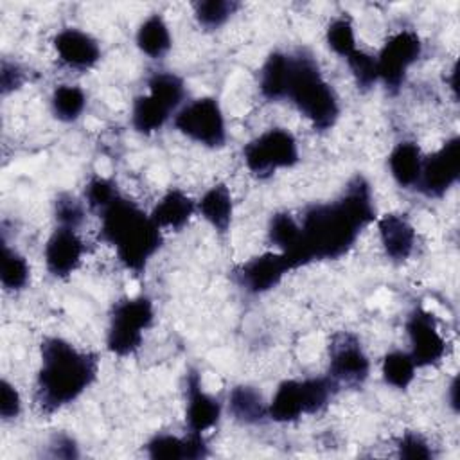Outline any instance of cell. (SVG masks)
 Returning <instances> with one entry per match:
<instances>
[{"label": "cell", "mask_w": 460, "mask_h": 460, "mask_svg": "<svg viewBox=\"0 0 460 460\" xmlns=\"http://www.w3.org/2000/svg\"><path fill=\"white\" fill-rule=\"evenodd\" d=\"M374 219L376 207L370 183L365 176L356 174L336 199L314 203L304 210L300 241L291 253H286L293 270L313 261L340 259Z\"/></svg>", "instance_id": "1"}, {"label": "cell", "mask_w": 460, "mask_h": 460, "mask_svg": "<svg viewBox=\"0 0 460 460\" xmlns=\"http://www.w3.org/2000/svg\"><path fill=\"white\" fill-rule=\"evenodd\" d=\"M41 367L36 377V402L41 411L54 413L74 402L99 372L93 352L79 350L70 341L50 336L41 341Z\"/></svg>", "instance_id": "2"}, {"label": "cell", "mask_w": 460, "mask_h": 460, "mask_svg": "<svg viewBox=\"0 0 460 460\" xmlns=\"http://www.w3.org/2000/svg\"><path fill=\"white\" fill-rule=\"evenodd\" d=\"M101 239L115 248L124 268L142 273L162 246V228L135 201L117 196L102 212Z\"/></svg>", "instance_id": "3"}, {"label": "cell", "mask_w": 460, "mask_h": 460, "mask_svg": "<svg viewBox=\"0 0 460 460\" xmlns=\"http://www.w3.org/2000/svg\"><path fill=\"white\" fill-rule=\"evenodd\" d=\"M286 99L307 117L314 129H331L340 117V102L331 83L322 75L318 61L304 49L289 54Z\"/></svg>", "instance_id": "4"}, {"label": "cell", "mask_w": 460, "mask_h": 460, "mask_svg": "<svg viewBox=\"0 0 460 460\" xmlns=\"http://www.w3.org/2000/svg\"><path fill=\"white\" fill-rule=\"evenodd\" d=\"M185 97V83L174 72H155L147 79V93L133 101L131 124L142 135L158 131Z\"/></svg>", "instance_id": "5"}, {"label": "cell", "mask_w": 460, "mask_h": 460, "mask_svg": "<svg viewBox=\"0 0 460 460\" xmlns=\"http://www.w3.org/2000/svg\"><path fill=\"white\" fill-rule=\"evenodd\" d=\"M153 318V302L146 295L128 296L115 302L106 332L108 350L120 358L131 356L142 345L144 331L151 327Z\"/></svg>", "instance_id": "6"}, {"label": "cell", "mask_w": 460, "mask_h": 460, "mask_svg": "<svg viewBox=\"0 0 460 460\" xmlns=\"http://www.w3.org/2000/svg\"><path fill=\"white\" fill-rule=\"evenodd\" d=\"M243 158L253 176L266 180L279 169H289L298 164V142L291 131L270 128L244 146Z\"/></svg>", "instance_id": "7"}, {"label": "cell", "mask_w": 460, "mask_h": 460, "mask_svg": "<svg viewBox=\"0 0 460 460\" xmlns=\"http://www.w3.org/2000/svg\"><path fill=\"white\" fill-rule=\"evenodd\" d=\"M174 128L205 147L216 149L226 142L225 115L214 97H199L185 104L174 115Z\"/></svg>", "instance_id": "8"}, {"label": "cell", "mask_w": 460, "mask_h": 460, "mask_svg": "<svg viewBox=\"0 0 460 460\" xmlns=\"http://www.w3.org/2000/svg\"><path fill=\"white\" fill-rule=\"evenodd\" d=\"M422 54V43L417 32L402 29L392 34L376 58L377 77L390 93H397L406 81L408 70Z\"/></svg>", "instance_id": "9"}, {"label": "cell", "mask_w": 460, "mask_h": 460, "mask_svg": "<svg viewBox=\"0 0 460 460\" xmlns=\"http://www.w3.org/2000/svg\"><path fill=\"white\" fill-rule=\"evenodd\" d=\"M370 374V359L359 338L349 331L336 332L329 343L327 376L338 388H359Z\"/></svg>", "instance_id": "10"}, {"label": "cell", "mask_w": 460, "mask_h": 460, "mask_svg": "<svg viewBox=\"0 0 460 460\" xmlns=\"http://www.w3.org/2000/svg\"><path fill=\"white\" fill-rule=\"evenodd\" d=\"M460 178V138L451 137L435 153L422 156L415 189L426 198H442Z\"/></svg>", "instance_id": "11"}, {"label": "cell", "mask_w": 460, "mask_h": 460, "mask_svg": "<svg viewBox=\"0 0 460 460\" xmlns=\"http://www.w3.org/2000/svg\"><path fill=\"white\" fill-rule=\"evenodd\" d=\"M404 327L411 347L410 356L417 368L438 365L446 354V338L438 329L435 314L426 311L422 305H415L410 311Z\"/></svg>", "instance_id": "12"}, {"label": "cell", "mask_w": 460, "mask_h": 460, "mask_svg": "<svg viewBox=\"0 0 460 460\" xmlns=\"http://www.w3.org/2000/svg\"><path fill=\"white\" fill-rule=\"evenodd\" d=\"M289 271H293V264L286 253L266 252L239 264L232 271V277L246 293L261 295L279 286L284 275Z\"/></svg>", "instance_id": "13"}, {"label": "cell", "mask_w": 460, "mask_h": 460, "mask_svg": "<svg viewBox=\"0 0 460 460\" xmlns=\"http://www.w3.org/2000/svg\"><path fill=\"white\" fill-rule=\"evenodd\" d=\"M302 415H314L309 377L282 381L273 399L268 402V419L275 422H293Z\"/></svg>", "instance_id": "14"}, {"label": "cell", "mask_w": 460, "mask_h": 460, "mask_svg": "<svg viewBox=\"0 0 460 460\" xmlns=\"http://www.w3.org/2000/svg\"><path fill=\"white\" fill-rule=\"evenodd\" d=\"M185 395H187V410L185 422L189 433L203 435L210 428H214L221 417V402L214 395L207 394L201 386V376L196 370H189L185 377Z\"/></svg>", "instance_id": "15"}, {"label": "cell", "mask_w": 460, "mask_h": 460, "mask_svg": "<svg viewBox=\"0 0 460 460\" xmlns=\"http://www.w3.org/2000/svg\"><path fill=\"white\" fill-rule=\"evenodd\" d=\"M84 253V244L74 228L56 226L52 235L45 244V264L47 270L58 277L65 279L74 273Z\"/></svg>", "instance_id": "16"}, {"label": "cell", "mask_w": 460, "mask_h": 460, "mask_svg": "<svg viewBox=\"0 0 460 460\" xmlns=\"http://www.w3.org/2000/svg\"><path fill=\"white\" fill-rule=\"evenodd\" d=\"M54 49L59 59L74 70H88L101 59L99 41L92 34L75 27L59 31L54 38Z\"/></svg>", "instance_id": "17"}, {"label": "cell", "mask_w": 460, "mask_h": 460, "mask_svg": "<svg viewBox=\"0 0 460 460\" xmlns=\"http://www.w3.org/2000/svg\"><path fill=\"white\" fill-rule=\"evenodd\" d=\"M379 239L388 259L404 262L415 248V228L404 214H385L377 221Z\"/></svg>", "instance_id": "18"}, {"label": "cell", "mask_w": 460, "mask_h": 460, "mask_svg": "<svg viewBox=\"0 0 460 460\" xmlns=\"http://www.w3.org/2000/svg\"><path fill=\"white\" fill-rule=\"evenodd\" d=\"M146 449L153 460H199L208 456L203 435L194 433H189L187 437L158 433L146 444Z\"/></svg>", "instance_id": "19"}, {"label": "cell", "mask_w": 460, "mask_h": 460, "mask_svg": "<svg viewBox=\"0 0 460 460\" xmlns=\"http://www.w3.org/2000/svg\"><path fill=\"white\" fill-rule=\"evenodd\" d=\"M196 203L190 196H187L181 189H169L149 216L160 228L181 230L192 217Z\"/></svg>", "instance_id": "20"}, {"label": "cell", "mask_w": 460, "mask_h": 460, "mask_svg": "<svg viewBox=\"0 0 460 460\" xmlns=\"http://www.w3.org/2000/svg\"><path fill=\"white\" fill-rule=\"evenodd\" d=\"M228 413L241 424H261L268 419V402L250 385H237L228 395Z\"/></svg>", "instance_id": "21"}, {"label": "cell", "mask_w": 460, "mask_h": 460, "mask_svg": "<svg viewBox=\"0 0 460 460\" xmlns=\"http://www.w3.org/2000/svg\"><path fill=\"white\" fill-rule=\"evenodd\" d=\"M196 208L203 216L207 223L219 234L228 232L230 223H232V212H234V203H232V194L225 183H216L198 201Z\"/></svg>", "instance_id": "22"}, {"label": "cell", "mask_w": 460, "mask_h": 460, "mask_svg": "<svg viewBox=\"0 0 460 460\" xmlns=\"http://www.w3.org/2000/svg\"><path fill=\"white\" fill-rule=\"evenodd\" d=\"M420 165H422V151L415 142H410V140L399 142L388 156L390 172L397 181V185L404 189L417 185Z\"/></svg>", "instance_id": "23"}, {"label": "cell", "mask_w": 460, "mask_h": 460, "mask_svg": "<svg viewBox=\"0 0 460 460\" xmlns=\"http://www.w3.org/2000/svg\"><path fill=\"white\" fill-rule=\"evenodd\" d=\"M289 75V54L271 52L259 72V90L268 101L286 99V86Z\"/></svg>", "instance_id": "24"}, {"label": "cell", "mask_w": 460, "mask_h": 460, "mask_svg": "<svg viewBox=\"0 0 460 460\" xmlns=\"http://www.w3.org/2000/svg\"><path fill=\"white\" fill-rule=\"evenodd\" d=\"M172 40L165 20L160 14L147 16L137 31V47L153 59L164 58L171 50Z\"/></svg>", "instance_id": "25"}, {"label": "cell", "mask_w": 460, "mask_h": 460, "mask_svg": "<svg viewBox=\"0 0 460 460\" xmlns=\"http://www.w3.org/2000/svg\"><path fill=\"white\" fill-rule=\"evenodd\" d=\"M417 365L410 352L404 350H392L383 358L381 363V376L383 381L397 390H406L415 379Z\"/></svg>", "instance_id": "26"}, {"label": "cell", "mask_w": 460, "mask_h": 460, "mask_svg": "<svg viewBox=\"0 0 460 460\" xmlns=\"http://www.w3.org/2000/svg\"><path fill=\"white\" fill-rule=\"evenodd\" d=\"M50 106L56 119L63 122H74L81 117L86 106V95L79 86L61 84L52 92Z\"/></svg>", "instance_id": "27"}, {"label": "cell", "mask_w": 460, "mask_h": 460, "mask_svg": "<svg viewBox=\"0 0 460 460\" xmlns=\"http://www.w3.org/2000/svg\"><path fill=\"white\" fill-rule=\"evenodd\" d=\"M31 268L23 255L16 250L9 248L5 243L2 246V259H0V280L7 291L23 289L29 282Z\"/></svg>", "instance_id": "28"}, {"label": "cell", "mask_w": 460, "mask_h": 460, "mask_svg": "<svg viewBox=\"0 0 460 460\" xmlns=\"http://www.w3.org/2000/svg\"><path fill=\"white\" fill-rule=\"evenodd\" d=\"M268 239L282 253H291L300 241V223L289 212H277L268 225Z\"/></svg>", "instance_id": "29"}, {"label": "cell", "mask_w": 460, "mask_h": 460, "mask_svg": "<svg viewBox=\"0 0 460 460\" xmlns=\"http://www.w3.org/2000/svg\"><path fill=\"white\" fill-rule=\"evenodd\" d=\"M237 7L234 0H203L194 4V16L201 27L212 31L225 25Z\"/></svg>", "instance_id": "30"}, {"label": "cell", "mask_w": 460, "mask_h": 460, "mask_svg": "<svg viewBox=\"0 0 460 460\" xmlns=\"http://www.w3.org/2000/svg\"><path fill=\"white\" fill-rule=\"evenodd\" d=\"M325 41L329 49L341 56L343 59L349 58L358 47H356V34H354V25L349 16H338L334 18L325 32Z\"/></svg>", "instance_id": "31"}, {"label": "cell", "mask_w": 460, "mask_h": 460, "mask_svg": "<svg viewBox=\"0 0 460 460\" xmlns=\"http://www.w3.org/2000/svg\"><path fill=\"white\" fill-rule=\"evenodd\" d=\"M352 75H354V81L358 84V88L361 90H368L372 88L379 77H377V65H376V58L356 49L349 58H345Z\"/></svg>", "instance_id": "32"}, {"label": "cell", "mask_w": 460, "mask_h": 460, "mask_svg": "<svg viewBox=\"0 0 460 460\" xmlns=\"http://www.w3.org/2000/svg\"><path fill=\"white\" fill-rule=\"evenodd\" d=\"M120 192L117 185L102 176H92L84 187V198L93 212H102Z\"/></svg>", "instance_id": "33"}, {"label": "cell", "mask_w": 460, "mask_h": 460, "mask_svg": "<svg viewBox=\"0 0 460 460\" xmlns=\"http://www.w3.org/2000/svg\"><path fill=\"white\" fill-rule=\"evenodd\" d=\"M54 216H56L58 226L77 230V226L84 219V210L81 201H77L72 194L63 192L54 201Z\"/></svg>", "instance_id": "34"}, {"label": "cell", "mask_w": 460, "mask_h": 460, "mask_svg": "<svg viewBox=\"0 0 460 460\" xmlns=\"http://www.w3.org/2000/svg\"><path fill=\"white\" fill-rule=\"evenodd\" d=\"M397 455L406 460H431L433 449L422 435L406 431L397 442Z\"/></svg>", "instance_id": "35"}, {"label": "cell", "mask_w": 460, "mask_h": 460, "mask_svg": "<svg viewBox=\"0 0 460 460\" xmlns=\"http://www.w3.org/2000/svg\"><path fill=\"white\" fill-rule=\"evenodd\" d=\"M22 410V399L14 385H11L7 379H2L0 383V415L4 420L16 419Z\"/></svg>", "instance_id": "36"}, {"label": "cell", "mask_w": 460, "mask_h": 460, "mask_svg": "<svg viewBox=\"0 0 460 460\" xmlns=\"http://www.w3.org/2000/svg\"><path fill=\"white\" fill-rule=\"evenodd\" d=\"M25 83V72L23 68L14 61H2L0 68V90L4 95L18 90Z\"/></svg>", "instance_id": "37"}, {"label": "cell", "mask_w": 460, "mask_h": 460, "mask_svg": "<svg viewBox=\"0 0 460 460\" xmlns=\"http://www.w3.org/2000/svg\"><path fill=\"white\" fill-rule=\"evenodd\" d=\"M49 449H50V456L52 458H77L79 456L75 440L70 435H66V433L54 435L50 438Z\"/></svg>", "instance_id": "38"}, {"label": "cell", "mask_w": 460, "mask_h": 460, "mask_svg": "<svg viewBox=\"0 0 460 460\" xmlns=\"http://www.w3.org/2000/svg\"><path fill=\"white\" fill-rule=\"evenodd\" d=\"M449 404L455 411H458V377H453L449 385Z\"/></svg>", "instance_id": "39"}]
</instances>
